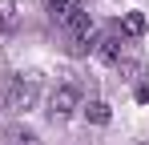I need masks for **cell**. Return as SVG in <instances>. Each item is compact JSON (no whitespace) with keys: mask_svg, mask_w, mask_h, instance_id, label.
Segmentation results:
<instances>
[{"mask_svg":"<svg viewBox=\"0 0 149 145\" xmlns=\"http://www.w3.org/2000/svg\"><path fill=\"white\" fill-rule=\"evenodd\" d=\"M61 36H65V48L73 56H85L93 48V16H89V8L69 4V12L61 16Z\"/></svg>","mask_w":149,"mask_h":145,"instance_id":"1","label":"cell"},{"mask_svg":"<svg viewBox=\"0 0 149 145\" xmlns=\"http://www.w3.org/2000/svg\"><path fill=\"white\" fill-rule=\"evenodd\" d=\"M40 97V77L36 72H12L4 81V93H0V105L8 113H28Z\"/></svg>","mask_w":149,"mask_h":145,"instance_id":"2","label":"cell"},{"mask_svg":"<svg viewBox=\"0 0 149 145\" xmlns=\"http://www.w3.org/2000/svg\"><path fill=\"white\" fill-rule=\"evenodd\" d=\"M93 52H97V61H105V65H125L129 40H125L121 32H105L97 45H93Z\"/></svg>","mask_w":149,"mask_h":145,"instance_id":"3","label":"cell"},{"mask_svg":"<svg viewBox=\"0 0 149 145\" xmlns=\"http://www.w3.org/2000/svg\"><path fill=\"white\" fill-rule=\"evenodd\" d=\"M73 109H81V93H77V85H61V89H52V97H49V113H52V117H69Z\"/></svg>","mask_w":149,"mask_h":145,"instance_id":"4","label":"cell"},{"mask_svg":"<svg viewBox=\"0 0 149 145\" xmlns=\"http://www.w3.org/2000/svg\"><path fill=\"white\" fill-rule=\"evenodd\" d=\"M4 145H40V141H36V133L24 129V125H8V129H4Z\"/></svg>","mask_w":149,"mask_h":145,"instance_id":"5","label":"cell"},{"mask_svg":"<svg viewBox=\"0 0 149 145\" xmlns=\"http://www.w3.org/2000/svg\"><path fill=\"white\" fill-rule=\"evenodd\" d=\"M85 117L93 121V125H109V105L105 101H89L85 105Z\"/></svg>","mask_w":149,"mask_h":145,"instance_id":"6","label":"cell"},{"mask_svg":"<svg viewBox=\"0 0 149 145\" xmlns=\"http://www.w3.org/2000/svg\"><path fill=\"white\" fill-rule=\"evenodd\" d=\"M121 28H125V36H141V32H145V16H141V12H125Z\"/></svg>","mask_w":149,"mask_h":145,"instance_id":"7","label":"cell"},{"mask_svg":"<svg viewBox=\"0 0 149 145\" xmlns=\"http://www.w3.org/2000/svg\"><path fill=\"white\" fill-rule=\"evenodd\" d=\"M16 28V8L8 0H0V32H12Z\"/></svg>","mask_w":149,"mask_h":145,"instance_id":"8","label":"cell"},{"mask_svg":"<svg viewBox=\"0 0 149 145\" xmlns=\"http://www.w3.org/2000/svg\"><path fill=\"white\" fill-rule=\"evenodd\" d=\"M49 12H52V16H56V20H61V16L69 12V0H49Z\"/></svg>","mask_w":149,"mask_h":145,"instance_id":"9","label":"cell"},{"mask_svg":"<svg viewBox=\"0 0 149 145\" xmlns=\"http://www.w3.org/2000/svg\"><path fill=\"white\" fill-rule=\"evenodd\" d=\"M137 101H141V105H149V85H141V89H137Z\"/></svg>","mask_w":149,"mask_h":145,"instance_id":"10","label":"cell"}]
</instances>
